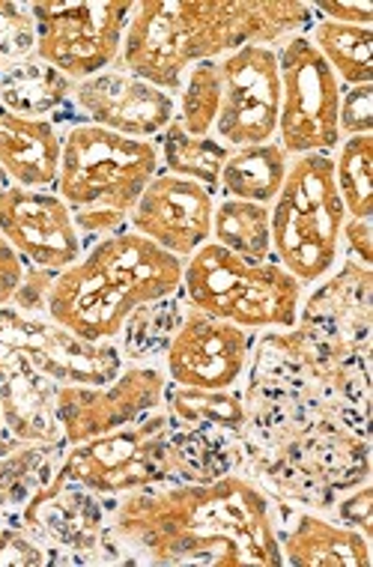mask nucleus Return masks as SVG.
<instances>
[{"instance_id":"obj_1","label":"nucleus","mask_w":373,"mask_h":567,"mask_svg":"<svg viewBox=\"0 0 373 567\" xmlns=\"http://www.w3.org/2000/svg\"><path fill=\"white\" fill-rule=\"evenodd\" d=\"M108 558L156 567H281L278 502L246 472L108 499Z\"/></svg>"},{"instance_id":"obj_2","label":"nucleus","mask_w":373,"mask_h":567,"mask_svg":"<svg viewBox=\"0 0 373 567\" xmlns=\"http://www.w3.org/2000/svg\"><path fill=\"white\" fill-rule=\"evenodd\" d=\"M314 21L311 3L302 0H138L114 66L177 96L197 63L242 45L278 49Z\"/></svg>"},{"instance_id":"obj_3","label":"nucleus","mask_w":373,"mask_h":567,"mask_svg":"<svg viewBox=\"0 0 373 567\" xmlns=\"http://www.w3.org/2000/svg\"><path fill=\"white\" fill-rule=\"evenodd\" d=\"M117 341H84L45 313L0 308V410L7 436L63 445L54 419L58 385H102L123 371Z\"/></svg>"},{"instance_id":"obj_4","label":"nucleus","mask_w":373,"mask_h":567,"mask_svg":"<svg viewBox=\"0 0 373 567\" xmlns=\"http://www.w3.org/2000/svg\"><path fill=\"white\" fill-rule=\"evenodd\" d=\"M183 264L128 227L102 236L51 278L45 317L84 341H120L141 308L183 293Z\"/></svg>"},{"instance_id":"obj_5","label":"nucleus","mask_w":373,"mask_h":567,"mask_svg":"<svg viewBox=\"0 0 373 567\" xmlns=\"http://www.w3.org/2000/svg\"><path fill=\"white\" fill-rule=\"evenodd\" d=\"M162 171L156 141L126 137L108 128L72 120L60 137L54 192L70 206L84 243L120 234L128 216Z\"/></svg>"},{"instance_id":"obj_6","label":"nucleus","mask_w":373,"mask_h":567,"mask_svg":"<svg viewBox=\"0 0 373 567\" xmlns=\"http://www.w3.org/2000/svg\"><path fill=\"white\" fill-rule=\"evenodd\" d=\"M304 287L278 260H248L207 243L183 264V299L248 332L293 329L302 311Z\"/></svg>"},{"instance_id":"obj_7","label":"nucleus","mask_w":373,"mask_h":567,"mask_svg":"<svg viewBox=\"0 0 373 567\" xmlns=\"http://www.w3.org/2000/svg\"><path fill=\"white\" fill-rule=\"evenodd\" d=\"M272 213V260L314 287L341 264V234L346 209L334 186L332 156L290 158L284 186L269 206Z\"/></svg>"},{"instance_id":"obj_8","label":"nucleus","mask_w":373,"mask_h":567,"mask_svg":"<svg viewBox=\"0 0 373 567\" xmlns=\"http://www.w3.org/2000/svg\"><path fill=\"white\" fill-rule=\"evenodd\" d=\"M54 475L66 484L84 487L99 499H117L132 489L170 481H191L165 403L126 427L66 445L60 451Z\"/></svg>"},{"instance_id":"obj_9","label":"nucleus","mask_w":373,"mask_h":567,"mask_svg":"<svg viewBox=\"0 0 373 567\" xmlns=\"http://www.w3.org/2000/svg\"><path fill=\"white\" fill-rule=\"evenodd\" d=\"M30 12L37 21L33 58L79 84L117 63L132 0H37Z\"/></svg>"},{"instance_id":"obj_10","label":"nucleus","mask_w":373,"mask_h":567,"mask_svg":"<svg viewBox=\"0 0 373 567\" xmlns=\"http://www.w3.org/2000/svg\"><path fill=\"white\" fill-rule=\"evenodd\" d=\"M278 75H281V109L278 135L287 156H332L341 144V81L334 79L308 33L290 37L278 45Z\"/></svg>"},{"instance_id":"obj_11","label":"nucleus","mask_w":373,"mask_h":567,"mask_svg":"<svg viewBox=\"0 0 373 567\" xmlns=\"http://www.w3.org/2000/svg\"><path fill=\"white\" fill-rule=\"evenodd\" d=\"M167 377L158 362H126L123 371L102 385H58L54 419L63 445L96 440L144 419L165 403Z\"/></svg>"},{"instance_id":"obj_12","label":"nucleus","mask_w":373,"mask_h":567,"mask_svg":"<svg viewBox=\"0 0 373 567\" xmlns=\"http://www.w3.org/2000/svg\"><path fill=\"white\" fill-rule=\"evenodd\" d=\"M255 341V332L197 311L183 299V311L158 355V364L170 385L225 392L246 380Z\"/></svg>"},{"instance_id":"obj_13","label":"nucleus","mask_w":373,"mask_h":567,"mask_svg":"<svg viewBox=\"0 0 373 567\" xmlns=\"http://www.w3.org/2000/svg\"><path fill=\"white\" fill-rule=\"evenodd\" d=\"M218 69L221 109L213 137L230 150L276 141L281 109L278 51L269 45H242L218 58Z\"/></svg>"},{"instance_id":"obj_14","label":"nucleus","mask_w":373,"mask_h":567,"mask_svg":"<svg viewBox=\"0 0 373 567\" xmlns=\"http://www.w3.org/2000/svg\"><path fill=\"white\" fill-rule=\"evenodd\" d=\"M0 236L19 251L24 266L54 275L75 264L87 248L70 206L54 188L15 183H3L0 188Z\"/></svg>"},{"instance_id":"obj_15","label":"nucleus","mask_w":373,"mask_h":567,"mask_svg":"<svg viewBox=\"0 0 373 567\" xmlns=\"http://www.w3.org/2000/svg\"><path fill=\"white\" fill-rule=\"evenodd\" d=\"M70 111L81 123L108 128L117 135L156 141L177 117V99L120 66L72 84Z\"/></svg>"},{"instance_id":"obj_16","label":"nucleus","mask_w":373,"mask_h":567,"mask_svg":"<svg viewBox=\"0 0 373 567\" xmlns=\"http://www.w3.org/2000/svg\"><path fill=\"white\" fill-rule=\"evenodd\" d=\"M216 195L200 183L158 171L128 216V230L165 248L167 255L188 260L213 239Z\"/></svg>"},{"instance_id":"obj_17","label":"nucleus","mask_w":373,"mask_h":567,"mask_svg":"<svg viewBox=\"0 0 373 567\" xmlns=\"http://www.w3.org/2000/svg\"><path fill=\"white\" fill-rule=\"evenodd\" d=\"M278 544L290 567H371V538L325 511L278 502Z\"/></svg>"},{"instance_id":"obj_18","label":"nucleus","mask_w":373,"mask_h":567,"mask_svg":"<svg viewBox=\"0 0 373 567\" xmlns=\"http://www.w3.org/2000/svg\"><path fill=\"white\" fill-rule=\"evenodd\" d=\"M63 128L54 120L24 117L0 102V176L28 188H54Z\"/></svg>"},{"instance_id":"obj_19","label":"nucleus","mask_w":373,"mask_h":567,"mask_svg":"<svg viewBox=\"0 0 373 567\" xmlns=\"http://www.w3.org/2000/svg\"><path fill=\"white\" fill-rule=\"evenodd\" d=\"M70 96L72 81L37 58L7 63L0 72V102L24 117L58 123L60 111L70 109Z\"/></svg>"},{"instance_id":"obj_20","label":"nucleus","mask_w":373,"mask_h":567,"mask_svg":"<svg viewBox=\"0 0 373 567\" xmlns=\"http://www.w3.org/2000/svg\"><path fill=\"white\" fill-rule=\"evenodd\" d=\"M287 167H290V156L278 141L230 150V156L221 167V179H218V197L272 206L284 186Z\"/></svg>"},{"instance_id":"obj_21","label":"nucleus","mask_w":373,"mask_h":567,"mask_svg":"<svg viewBox=\"0 0 373 567\" xmlns=\"http://www.w3.org/2000/svg\"><path fill=\"white\" fill-rule=\"evenodd\" d=\"M60 451V445L21 442L7 433L0 436V526L19 519L33 489L58 466Z\"/></svg>"},{"instance_id":"obj_22","label":"nucleus","mask_w":373,"mask_h":567,"mask_svg":"<svg viewBox=\"0 0 373 567\" xmlns=\"http://www.w3.org/2000/svg\"><path fill=\"white\" fill-rule=\"evenodd\" d=\"M308 40L314 42L341 87L373 84V28L317 19L308 30Z\"/></svg>"},{"instance_id":"obj_23","label":"nucleus","mask_w":373,"mask_h":567,"mask_svg":"<svg viewBox=\"0 0 373 567\" xmlns=\"http://www.w3.org/2000/svg\"><path fill=\"white\" fill-rule=\"evenodd\" d=\"M248 260H269L272 257V213L266 204L216 197L213 209V239Z\"/></svg>"},{"instance_id":"obj_24","label":"nucleus","mask_w":373,"mask_h":567,"mask_svg":"<svg viewBox=\"0 0 373 567\" xmlns=\"http://www.w3.org/2000/svg\"><path fill=\"white\" fill-rule=\"evenodd\" d=\"M156 147L165 174L200 183V186L209 188L218 197V179H221V167H225L227 156H230V147H225L213 135H188V132L179 128L177 120L156 137Z\"/></svg>"},{"instance_id":"obj_25","label":"nucleus","mask_w":373,"mask_h":567,"mask_svg":"<svg viewBox=\"0 0 373 567\" xmlns=\"http://www.w3.org/2000/svg\"><path fill=\"white\" fill-rule=\"evenodd\" d=\"M334 186L344 200L346 218L373 216V135L341 137L332 153Z\"/></svg>"},{"instance_id":"obj_26","label":"nucleus","mask_w":373,"mask_h":567,"mask_svg":"<svg viewBox=\"0 0 373 567\" xmlns=\"http://www.w3.org/2000/svg\"><path fill=\"white\" fill-rule=\"evenodd\" d=\"M177 123L195 137L213 135L221 109V69L218 60H204L186 72L177 90Z\"/></svg>"},{"instance_id":"obj_27","label":"nucleus","mask_w":373,"mask_h":567,"mask_svg":"<svg viewBox=\"0 0 373 567\" xmlns=\"http://www.w3.org/2000/svg\"><path fill=\"white\" fill-rule=\"evenodd\" d=\"M37 51V21L30 3L0 0V60L19 63L33 58Z\"/></svg>"},{"instance_id":"obj_28","label":"nucleus","mask_w":373,"mask_h":567,"mask_svg":"<svg viewBox=\"0 0 373 567\" xmlns=\"http://www.w3.org/2000/svg\"><path fill=\"white\" fill-rule=\"evenodd\" d=\"M54 565V558L40 540L21 526L19 519H10L0 526V567H42Z\"/></svg>"},{"instance_id":"obj_29","label":"nucleus","mask_w":373,"mask_h":567,"mask_svg":"<svg viewBox=\"0 0 373 567\" xmlns=\"http://www.w3.org/2000/svg\"><path fill=\"white\" fill-rule=\"evenodd\" d=\"M371 511H373V487H371V478H367L362 481V484H355V487L344 489V493L332 502V508L325 511V514L338 519V523H344V526L359 528L364 538L373 540Z\"/></svg>"},{"instance_id":"obj_30","label":"nucleus","mask_w":373,"mask_h":567,"mask_svg":"<svg viewBox=\"0 0 373 567\" xmlns=\"http://www.w3.org/2000/svg\"><path fill=\"white\" fill-rule=\"evenodd\" d=\"M338 128H341V137L373 135V84L344 87V93H341Z\"/></svg>"},{"instance_id":"obj_31","label":"nucleus","mask_w":373,"mask_h":567,"mask_svg":"<svg viewBox=\"0 0 373 567\" xmlns=\"http://www.w3.org/2000/svg\"><path fill=\"white\" fill-rule=\"evenodd\" d=\"M317 19L334 21V24H355V28H373L371 0H317L311 3Z\"/></svg>"},{"instance_id":"obj_32","label":"nucleus","mask_w":373,"mask_h":567,"mask_svg":"<svg viewBox=\"0 0 373 567\" xmlns=\"http://www.w3.org/2000/svg\"><path fill=\"white\" fill-rule=\"evenodd\" d=\"M341 251L355 264L373 269V216L346 218L344 234H341Z\"/></svg>"},{"instance_id":"obj_33","label":"nucleus","mask_w":373,"mask_h":567,"mask_svg":"<svg viewBox=\"0 0 373 567\" xmlns=\"http://www.w3.org/2000/svg\"><path fill=\"white\" fill-rule=\"evenodd\" d=\"M24 272H28V266L19 257V251L0 236V308H10L21 281H24Z\"/></svg>"},{"instance_id":"obj_34","label":"nucleus","mask_w":373,"mask_h":567,"mask_svg":"<svg viewBox=\"0 0 373 567\" xmlns=\"http://www.w3.org/2000/svg\"><path fill=\"white\" fill-rule=\"evenodd\" d=\"M7 433V427H3V410H0V436Z\"/></svg>"},{"instance_id":"obj_35","label":"nucleus","mask_w":373,"mask_h":567,"mask_svg":"<svg viewBox=\"0 0 373 567\" xmlns=\"http://www.w3.org/2000/svg\"><path fill=\"white\" fill-rule=\"evenodd\" d=\"M3 66H7V63H3V60H0V72H3Z\"/></svg>"},{"instance_id":"obj_36","label":"nucleus","mask_w":373,"mask_h":567,"mask_svg":"<svg viewBox=\"0 0 373 567\" xmlns=\"http://www.w3.org/2000/svg\"><path fill=\"white\" fill-rule=\"evenodd\" d=\"M3 183H7V179H3V176H0V188H3Z\"/></svg>"}]
</instances>
